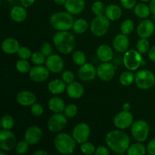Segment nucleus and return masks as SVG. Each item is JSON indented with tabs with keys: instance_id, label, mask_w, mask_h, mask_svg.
Wrapping results in <instances>:
<instances>
[{
	"instance_id": "1",
	"label": "nucleus",
	"mask_w": 155,
	"mask_h": 155,
	"mask_svg": "<svg viewBox=\"0 0 155 155\" xmlns=\"http://www.w3.org/2000/svg\"><path fill=\"white\" fill-rule=\"evenodd\" d=\"M106 143L110 149L117 154L127 151L130 145V138L121 130H111L106 136Z\"/></svg>"
},
{
	"instance_id": "2",
	"label": "nucleus",
	"mask_w": 155,
	"mask_h": 155,
	"mask_svg": "<svg viewBox=\"0 0 155 155\" xmlns=\"http://www.w3.org/2000/svg\"><path fill=\"white\" fill-rule=\"evenodd\" d=\"M53 42L59 52L61 54H70L75 47V38L68 30L58 31L54 35Z\"/></svg>"
},
{
	"instance_id": "3",
	"label": "nucleus",
	"mask_w": 155,
	"mask_h": 155,
	"mask_svg": "<svg viewBox=\"0 0 155 155\" xmlns=\"http://www.w3.org/2000/svg\"><path fill=\"white\" fill-rule=\"evenodd\" d=\"M51 25L58 31H66L73 28L74 18L69 12H57L50 18Z\"/></svg>"
},
{
	"instance_id": "4",
	"label": "nucleus",
	"mask_w": 155,
	"mask_h": 155,
	"mask_svg": "<svg viewBox=\"0 0 155 155\" xmlns=\"http://www.w3.org/2000/svg\"><path fill=\"white\" fill-rule=\"evenodd\" d=\"M75 139L67 133H60L54 139V145L56 150L63 154H72L76 148Z\"/></svg>"
},
{
	"instance_id": "5",
	"label": "nucleus",
	"mask_w": 155,
	"mask_h": 155,
	"mask_svg": "<svg viewBox=\"0 0 155 155\" xmlns=\"http://www.w3.org/2000/svg\"><path fill=\"white\" fill-rule=\"evenodd\" d=\"M135 82L139 89H148L155 83V76L148 70H142L135 75Z\"/></svg>"
},
{
	"instance_id": "6",
	"label": "nucleus",
	"mask_w": 155,
	"mask_h": 155,
	"mask_svg": "<svg viewBox=\"0 0 155 155\" xmlns=\"http://www.w3.org/2000/svg\"><path fill=\"white\" fill-rule=\"evenodd\" d=\"M131 133L138 142H143L148 139L149 134L148 124L144 120H137L131 126Z\"/></svg>"
},
{
	"instance_id": "7",
	"label": "nucleus",
	"mask_w": 155,
	"mask_h": 155,
	"mask_svg": "<svg viewBox=\"0 0 155 155\" xmlns=\"http://www.w3.org/2000/svg\"><path fill=\"white\" fill-rule=\"evenodd\" d=\"M110 27L109 19L104 15L97 16L91 23L90 30L95 36H102L105 34Z\"/></svg>"
},
{
	"instance_id": "8",
	"label": "nucleus",
	"mask_w": 155,
	"mask_h": 155,
	"mask_svg": "<svg viewBox=\"0 0 155 155\" xmlns=\"http://www.w3.org/2000/svg\"><path fill=\"white\" fill-rule=\"evenodd\" d=\"M142 63L141 54L136 50H129L124 56V64L130 71H136Z\"/></svg>"
},
{
	"instance_id": "9",
	"label": "nucleus",
	"mask_w": 155,
	"mask_h": 155,
	"mask_svg": "<svg viewBox=\"0 0 155 155\" xmlns=\"http://www.w3.org/2000/svg\"><path fill=\"white\" fill-rule=\"evenodd\" d=\"M17 139L10 130H2L0 132V148L3 151H9L16 147Z\"/></svg>"
},
{
	"instance_id": "10",
	"label": "nucleus",
	"mask_w": 155,
	"mask_h": 155,
	"mask_svg": "<svg viewBox=\"0 0 155 155\" xmlns=\"http://www.w3.org/2000/svg\"><path fill=\"white\" fill-rule=\"evenodd\" d=\"M67 117L61 113H56L53 114L48 119L47 123L48 129L52 133H57L63 130L67 125Z\"/></svg>"
},
{
	"instance_id": "11",
	"label": "nucleus",
	"mask_w": 155,
	"mask_h": 155,
	"mask_svg": "<svg viewBox=\"0 0 155 155\" xmlns=\"http://www.w3.org/2000/svg\"><path fill=\"white\" fill-rule=\"evenodd\" d=\"M133 124V116L130 110H124L118 113L114 118V124L120 130H125Z\"/></svg>"
},
{
	"instance_id": "12",
	"label": "nucleus",
	"mask_w": 155,
	"mask_h": 155,
	"mask_svg": "<svg viewBox=\"0 0 155 155\" xmlns=\"http://www.w3.org/2000/svg\"><path fill=\"white\" fill-rule=\"evenodd\" d=\"M90 135V128L84 123H81L76 126L72 132V136L77 143L82 144L86 142Z\"/></svg>"
},
{
	"instance_id": "13",
	"label": "nucleus",
	"mask_w": 155,
	"mask_h": 155,
	"mask_svg": "<svg viewBox=\"0 0 155 155\" xmlns=\"http://www.w3.org/2000/svg\"><path fill=\"white\" fill-rule=\"evenodd\" d=\"M98 77L102 81L108 82L113 79L115 74V68L112 64L107 62H103L98 66L97 69Z\"/></svg>"
},
{
	"instance_id": "14",
	"label": "nucleus",
	"mask_w": 155,
	"mask_h": 155,
	"mask_svg": "<svg viewBox=\"0 0 155 155\" xmlns=\"http://www.w3.org/2000/svg\"><path fill=\"white\" fill-rule=\"evenodd\" d=\"M45 65L48 71L52 73H60L63 70L64 61L58 54H51L47 57L45 61Z\"/></svg>"
},
{
	"instance_id": "15",
	"label": "nucleus",
	"mask_w": 155,
	"mask_h": 155,
	"mask_svg": "<svg viewBox=\"0 0 155 155\" xmlns=\"http://www.w3.org/2000/svg\"><path fill=\"white\" fill-rule=\"evenodd\" d=\"M42 138V132L39 127L36 126L30 127L24 133V139L30 145H36Z\"/></svg>"
},
{
	"instance_id": "16",
	"label": "nucleus",
	"mask_w": 155,
	"mask_h": 155,
	"mask_svg": "<svg viewBox=\"0 0 155 155\" xmlns=\"http://www.w3.org/2000/svg\"><path fill=\"white\" fill-rule=\"evenodd\" d=\"M49 71L47 68L41 65H36L30 71V77L32 80L36 83L43 82L48 79Z\"/></svg>"
},
{
	"instance_id": "17",
	"label": "nucleus",
	"mask_w": 155,
	"mask_h": 155,
	"mask_svg": "<svg viewBox=\"0 0 155 155\" xmlns=\"http://www.w3.org/2000/svg\"><path fill=\"white\" fill-rule=\"evenodd\" d=\"M97 70L93 64L89 63H85L82 65L78 71V76L83 81H91L96 77Z\"/></svg>"
},
{
	"instance_id": "18",
	"label": "nucleus",
	"mask_w": 155,
	"mask_h": 155,
	"mask_svg": "<svg viewBox=\"0 0 155 155\" xmlns=\"http://www.w3.org/2000/svg\"><path fill=\"white\" fill-rule=\"evenodd\" d=\"M155 26L151 20H145L138 26L137 33L141 38H148L154 33Z\"/></svg>"
},
{
	"instance_id": "19",
	"label": "nucleus",
	"mask_w": 155,
	"mask_h": 155,
	"mask_svg": "<svg viewBox=\"0 0 155 155\" xmlns=\"http://www.w3.org/2000/svg\"><path fill=\"white\" fill-rule=\"evenodd\" d=\"M64 8L67 12L71 15L80 14L85 8L84 0H67L64 4Z\"/></svg>"
},
{
	"instance_id": "20",
	"label": "nucleus",
	"mask_w": 155,
	"mask_h": 155,
	"mask_svg": "<svg viewBox=\"0 0 155 155\" xmlns=\"http://www.w3.org/2000/svg\"><path fill=\"white\" fill-rule=\"evenodd\" d=\"M130 45L129 39L125 34H118L113 41V46L117 52H124L127 50Z\"/></svg>"
},
{
	"instance_id": "21",
	"label": "nucleus",
	"mask_w": 155,
	"mask_h": 155,
	"mask_svg": "<svg viewBox=\"0 0 155 155\" xmlns=\"http://www.w3.org/2000/svg\"><path fill=\"white\" fill-rule=\"evenodd\" d=\"M17 101L22 106H30L34 104L36 98L34 94L29 91H22L17 95Z\"/></svg>"
},
{
	"instance_id": "22",
	"label": "nucleus",
	"mask_w": 155,
	"mask_h": 155,
	"mask_svg": "<svg viewBox=\"0 0 155 155\" xmlns=\"http://www.w3.org/2000/svg\"><path fill=\"white\" fill-rule=\"evenodd\" d=\"M2 48L6 54H15V53H18L20 48L19 42L13 38H8L5 39L2 43Z\"/></svg>"
},
{
	"instance_id": "23",
	"label": "nucleus",
	"mask_w": 155,
	"mask_h": 155,
	"mask_svg": "<svg viewBox=\"0 0 155 155\" xmlns=\"http://www.w3.org/2000/svg\"><path fill=\"white\" fill-rule=\"evenodd\" d=\"M68 95L72 98H79L83 96L84 93V88L83 85L77 82H73L70 83L67 87Z\"/></svg>"
},
{
	"instance_id": "24",
	"label": "nucleus",
	"mask_w": 155,
	"mask_h": 155,
	"mask_svg": "<svg viewBox=\"0 0 155 155\" xmlns=\"http://www.w3.org/2000/svg\"><path fill=\"white\" fill-rule=\"evenodd\" d=\"M97 56L102 62H108L113 58V50L109 45H101L97 50Z\"/></svg>"
},
{
	"instance_id": "25",
	"label": "nucleus",
	"mask_w": 155,
	"mask_h": 155,
	"mask_svg": "<svg viewBox=\"0 0 155 155\" xmlns=\"http://www.w3.org/2000/svg\"><path fill=\"white\" fill-rule=\"evenodd\" d=\"M11 18L15 22H22L27 18V11L24 6L16 5L12 8L10 12Z\"/></svg>"
},
{
	"instance_id": "26",
	"label": "nucleus",
	"mask_w": 155,
	"mask_h": 155,
	"mask_svg": "<svg viewBox=\"0 0 155 155\" xmlns=\"http://www.w3.org/2000/svg\"><path fill=\"white\" fill-rule=\"evenodd\" d=\"M48 89L51 93L54 95H58L64 92L66 89V83L64 80H51L48 85Z\"/></svg>"
},
{
	"instance_id": "27",
	"label": "nucleus",
	"mask_w": 155,
	"mask_h": 155,
	"mask_svg": "<svg viewBox=\"0 0 155 155\" xmlns=\"http://www.w3.org/2000/svg\"><path fill=\"white\" fill-rule=\"evenodd\" d=\"M48 107L54 113H61L63 110H64L66 106L64 101L61 98L58 97H53L48 101Z\"/></svg>"
},
{
	"instance_id": "28",
	"label": "nucleus",
	"mask_w": 155,
	"mask_h": 155,
	"mask_svg": "<svg viewBox=\"0 0 155 155\" xmlns=\"http://www.w3.org/2000/svg\"><path fill=\"white\" fill-rule=\"evenodd\" d=\"M106 17L109 20L115 21L119 19L122 15V10L117 5H110L106 8L105 10Z\"/></svg>"
},
{
	"instance_id": "29",
	"label": "nucleus",
	"mask_w": 155,
	"mask_h": 155,
	"mask_svg": "<svg viewBox=\"0 0 155 155\" xmlns=\"http://www.w3.org/2000/svg\"><path fill=\"white\" fill-rule=\"evenodd\" d=\"M134 12L136 16L141 18H148L150 15V13H151L150 8L147 6L145 4H143V3H139V4L136 5L135 6Z\"/></svg>"
},
{
	"instance_id": "30",
	"label": "nucleus",
	"mask_w": 155,
	"mask_h": 155,
	"mask_svg": "<svg viewBox=\"0 0 155 155\" xmlns=\"http://www.w3.org/2000/svg\"><path fill=\"white\" fill-rule=\"evenodd\" d=\"M88 27H89V24H88L87 21L83 18H80V19H77V21H74L73 30L76 33L82 34L87 30Z\"/></svg>"
},
{
	"instance_id": "31",
	"label": "nucleus",
	"mask_w": 155,
	"mask_h": 155,
	"mask_svg": "<svg viewBox=\"0 0 155 155\" xmlns=\"http://www.w3.org/2000/svg\"><path fill=\"white\" fill-rule=\"evenodd\" d=\"M146 153V148L142 143H135L129 147L127 154L129 155H142Z\"/></svg>"
},
{
	"instance_id": "32",
	"label": "nucleus",
	"mask_w": 155,
	"mask_h": 155,
	"mask_svg": "<svg viewBox=\"0 0 155 155\" xmlns=\"http://www.w3.org/2000/svg\"><path fill=\"white\" fill-rule=\"evenodd\" d=\"M135 80V76L130 71H125L120 76V82L124 86H130Z\"/></svg>"
},
{
	"instance_id": "33",
	"label": "nucleus",
	"mask_w": 155,
	"mask_h": 155,
	"mask_svg": "<svg viewBox=\"0 0 155 155\" xmlns=\"http://www.w3.org/2000/svg\"><path fill=\"white\" fill-rule=\"evenodd\" d=\"M136 48H137V51L140 54H145L150 50V43L148 40H147L146 38H142L138 41Z\"/></svg>"
},
{
	"instance_id": "34",
	"label": "nucleus",
	"mask_w": 155,
	"mask_h": 155,
	"mask_svg": "<svg viewBox=\"0 0 155 155\" xmlns=\"http://www.w3.org/2000/svg\"><path fill=\"white\" fill-rule=\"evenodd\" d=\"M15 125L14 118L11 115H4L1 119V127L4 130H11Z\"/></svg>"
},
{
	"instance_id": "35",
	"label": "nucleus",
	"mask_w": 155,
	"mask_h": 155,
	"mask_svg": "<svg viewBox=\"0 0 155 155\" xmlns=\"http://www.w3.org/2000/svg\"><path fill=\"white\" fill-rule=\"evenodd\" d=\"M120 30L122 33L125 35H129L134 30V24L133 21L130 19H127L124 21L121 24Z\"/></svg>"
},
{
	"instance_id": "36",
	"label": "nucleus",
	"mask_w": 155,
	"mask_h": 155,
	"mask_svg": "<svg viewBox=\"0 0 155 155\" xmlns=\"http://www.w3.org/2000/svg\"><path fill=\"white\" fill-rule=\"evenodd\" d=\"M92 12L96 16H101V15H104V13H105L106 8L104 6V3L100 1H97L92 4Z\"/></svg>"
},
{
	"instance_id": "37",
	"label": "nucleus",
	"mask_w": 155,
	"mask_h": 155,
	"mask_svg": "<svg viewBox=\"0 0 155 155\" xmlns=\"http://www.w3.org/2000/svg\"><path fill=\"white\" fill-rule=\"evenodd\" d=\"M73 61L76 64L79 65V66H82L86 63V54L83 52L82 51H77L73 54L72 56Z\"/></svg>"
},
{
	"instance_id": "38",
	"label": "nucleus",
	"mask_w": 155,
	"mask_h": 155,
	"mask_svg": "<svg viewBox=\"0 0 155 155\" xmlns=\"http://www.w3.org/2000/svg\"><path fill=\"white\" fill-rule=\"evenodd\" d=\"M16 68L20 73H27L30 71V63L25 59H21L16 63Z\"/></svg>"
},
{
	"instance_id": "39",
	"label": "nucleus",
	"mask_w": 155,
	"mask_h": 155,
	"mask_svg": "<svg viewBox=\"0 0 155 155\" xmlns=\"http://www.w3.org/2000/svg\"><path fill=\"white\" fill-rule=\"evenodd\" d=\"M80 149H81L82 152L85 154L87 155H91L95 154V148L94 146V145L91 142H85L81 144V147H80Z\"/></svg>"
},
{
	"instance_id": "40",
	"label": "nucleus",
	"mask_w": 155,
	"mask_h": 155,
	"mask_svg": "<svg viewBox=\"0 0 155 155\" xmlns=\"http://www.w3.org/2000/svg\"><path fill=\"white\" fill-rule=\"evenodd\" d=\"M29 145H30V144H29L26 140L21 141V142H19L18 143H17L16 147H15V151H16L17 154H25V153L28 151Z\"/></svg>"
},
{
	"instance_id": "41",
	"label": "nucleus",
	"mask_w": 155,
	"mask_h": 155,
	"mask_svg": "<svg viewBox=\"0 0 155 155\" xmlns=\"http://www.w3.org/2000/svg\"><path fill=\"white\" fill-rule=\"evenodd\" d=\"M78 109L75 104H68L64 109V115L68 118H72L77 115Z\"/></svg>"
},
{
	"instance_id": "42",
	"label": "nucleus",
	"mask_w": 155,
	"mask_h": 155,
	"mask_svg": "<svg viewBox=\"0 0 155 155\" xmlns=\"http://www.w3.org/2000/svg\"><path fill=\"white\" fill-rule=\"evenodd\" d=\"M45 56L42 52H35L32 54L31 61L34 64L41 65L45 61Z\"/></svg>"
},
{
	"instance_id": "43",
	"label": "nucleus",
	"mask_w": 155,
	"mask_h": 155,
	"mask_svg": "<svg viewBox=\"0 0 155 155\" xmlns=\"http://www.w3.org/2000/svg\"><path fill=\"white\" fill-rule=\"evenodd\" d=\"M18 54L21 59H25V60H27L32 56L30 49L26 46L20 47L19 50L18 51Z\"/></svg>"
},
{
	"instance_id": "44",
	"label": "nucleus",
	"mask_w": 155,
	"mask_h": 155,
	"mask_svg": "<svg viewBox=\"0 0 155 155\" xmlns=\"http://www.w3.org/2000/svg\"><path fill=\"white\" fill-rule=\"evenodd\" d=\"M30 110H31L32 114L36 117L41 116L43 114V107L39 103L35 102L34 104H32Z\"/></svg>"
},
{
	"instance_id": "45",
	"label": "nucleus",
	"mask_w": 155,
	"mask_h": 155,
	"mask_svg": "<svg viewBox=\"0 0 155 155\" xmlns=\"http://www.w3.org/2000/svg\"><path fill=\"white\" fill-rule=\"evenodd\" d=\"M62 80L68 84L73 83L74 80V74L71 71H65L62 74Z\"/></svg>"
},
{
	"instance_id": "46",
	"label": "nucleus",
	"mask_w": 155,
	"mask_h": 155,
	"mask_svg": "<svg viewBox=\"0 0 155 155\" xmlns=\"http://www.w3.org/2000/svg\"><path fill=\"white\" fill-rule=\"evenodd\" d=\"M41 52L45 56V57H48L52 54V47L50 45L48 42H44L42 44V47H41Z\"/></svg>"
},
{
	"instance_id": "47",
	"label": "nucleus",
	"mask_w": 155,
	"mask_h": 155,
	"mask_svg": "<svg viewBox=\"0 0 155 155\" xmlns=\"http://www.w3.org/2000/svg\"><path fill=\"white\" fill-rule=\"evenodd\" d=\"M121 4L125 8L132 9L136 6V0H120Z\"/></svg>"
},
{
	"instance_id": "48",
	"label": "nucleus",
	"mask_w": 155,
	"mask_h": 155,
	"mask_svg": "<svg viewBox=\"0 0 155 155\" xmlns=\"http://www.w3.org/2000/svg\"><path fill=\"white\" fill-rule=\"evenodd\" d=\"M147 151L148 154L151 155H155V139L150 141L147 146Z\"/></svg>"
},
{
	"instance_id": "49",
	"label": "nucleus",
	"mask_w": 155,
	"mask_h": 155,
	"mask_svg": "<svg viewBox=\"0 0 155 155\" xmlns=\"http://www.w3.org/2000/svg\"><path fill=\"white\" fill-rule=\"evenodd\" d=\"M110 154L108 149L104 146H100L95 150V155H108Z\"/></svg>"
},
{
	"instance_id": "50",
	"label": "nucleus",
	"mask_w": 155,
	"mask_h": 155,
	"mask_svg": "<svg viewBox=\"0 0 155 155\" xmlns=\"http://www.w3.org/2000/svg\"><path fill=\"white\" fill-rule=\"evenodd\" d=\"M35 0H21V3L24 8H29L34 3Z\"/></svg>"
},
{
	"instance_id": "51",
	"label": "nucleus",
	"mask_w": 155,
	"mask_h": 155,
	"mask_svg": "<svg viewBox=\"0 0 155 155\" xmlns=\"http://www.w3.org/2000/svg\"><path fill=\"white\" fill-rule=\"evenodd\" d=\"M148 57H149L150 60L155 62V45H154V46L148 51Z\"/></svg>"
},
{
	"instance_id": "52",
	"label": "nucleus",
	"mask_w": 155,
	"mask_h": 155,
	"mask_svg": "<svg viewBox=\"0 0 155 155\" xmlns=\"http://www.w3.org/2000/svg\"><path fill=\"white\" fill-rule=\"evenodd\" d=\"M149 8L151 13L154 15H155V0H151L149 5Z\"/></svg>"
},
{
	"instance_id": "53",
	"label": "nucleus",
	"mask_w": 155,
	"mask_h": 155,
	"mask_svg": "<svg viewBox=\"0 0 155 155\" xmlns=\"http://www.w3.org/2000/svg\"><path fill=\"white\" fill-rule=\"evenodd\" d=\"M54 2L56 3V4L58 5H64L67 0H54Z\"/></svg>"
},
{
	"instance_id": "54",
	"label": "nucleus",
	"mask_w": 155,
	"mask_h": 155,
	"mask_svg": "<svg viewBox=\"0 0 155 155\" xmlns=\"http://www.w3.org/2000/svg\"><path fill=\"white\" fill-rule=\"evenodd\" d=\"M34 155H48V153L44 151H42V150H39V151H36L34 153Z\"/></svg>"
},
{
	"instance_id": "55",
	"label": "nucleus",
	"mask_w": 155,
	"mask_h": 155,
	"mask_svg": "<svg viewBox=\"0 0 155 155\" xmlns=\"http://www.w3.org/2000/svg\"><path fill=\"white\" fill-rule=\"evenodd\" d=\"M130 104L129 103H125L124 104V110H130Z\"/></svg>"
},
{
	"instance_id": "56",
	"label": "nucleus",
	"mask_w": 155,
	"mask_h": 155,
	"mask_svg": "<svg viewBox=\"0 0 155 155\" xmlns=\"http://www.w3.org/2000/svg\"><path fill=\"white\" fill-rule=\"evenodd\" d=\"M141 1H142V2H148V1H150V0H141Z\"/></svg>"
},
{
	"instance_id": "57",
	"label": "nucleus",
	"mask_w": 155,
	"mask_h": 155,
	"mask_svg": "<svg viewBox=\"0 0 155 155\" xmlns=\"http://www.w3.org/2000/svg\"><path fill=\"white\" fill-rule=\"evenodd\" d=\"M154 95H155V92H154Z\"/></svg>"
}]
</instances>
